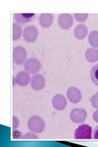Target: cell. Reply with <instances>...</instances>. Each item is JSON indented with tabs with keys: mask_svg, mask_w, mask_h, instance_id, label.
<instances>
[{
	"mask_svg": "<svg viewBox=\"0 0 98 147\" xmlns=\"http://www.w3.org/2000/svg\"><path fill=\"white\" fill-rule=\"evenodd\" d=\"M88 16V13H74V18L79 22H84L86 21Z\"/></svg>",
	"mask_w": 98,
	"mask_h": 147,
	"instance_id": "cell-19",
	"label": "cell"
},
{
	"mask_svg": "<svg viewBox=\"0 0 98 147\" xmlns=\"http://www.w3.org/2000/svg\"><path fill=\"white\" fill-rule=\"evenodd\" d=\"M24 139H38V137L36 134L31 132H28L24 136Z\"/></svg>",
	"mask_w": 98,
	"mask_h": 147,
	"instance_id": "cell-22",
	"label": "cell"
},
{
	"mask_svg": "<svg viewBox=\"0 0 98 147\" xmlns=\"http://www.w3.org/2000/svg\"><path fill=\"white\" fill-rule=\"evenodd\" d=\"M92 127L88 125H82L77 128L74 133L76 139L90 140L92 138Z\"/></svg>",
	"mask_w": 98,
	"mask_h": 147,
	"instance_id": "cell-2",
	"label": "cell"
},
{
	"mask_svg": "<svg viewBox=\"0 0 98 147\" xmlns=\"http://www.w3.org/2000/svg\"><path fill=\"white\" fill-rule=\"evenodd\" d=\"M12 137L14 139H24V136H23L22 133L17 130H14L12 132Z\"/></svg>",
	"mask_w": 98,
	"mask_h": 147,
	"instance_id": "cell-21",
	"label": "cell"
},
{
	"mask_svg": "<svg viewBox=\"0 0 98 147\" xmlns=\"http://www.w3.org/2000/svg\"><path fill=\"white\" fill-rule=\"evenodd\" d=\"M12 127H13V130H15L17 128V127L19 125V121H18V119L16 117L13 116V121H12Z\"/></svg>",
	"mask_w": 98,
	"mask_h": 147,
	"instance_id": "cell-23",
	"label": "cell"
},
{
	"mask_svg": "<svg viewBox=\"0 0 98 147\" xmlns=\"http://www.w3.org/2000/svg\"><path fill=\"white\" fill-rule=\"evenodd\" d=\"M91 102L93 108L98 109V91L94 96H92Z\"/></svg>",
	"mask_w": 98,
	"mask_h": 147,
	"instance_id": "cell-20",
	"label": "cell"
},
{
	"mask_svg": "<svg viewBox=\"0 0 98 147\" xmlns=\"http://www.w3.org/2000/svg\"><path fill=\"white\" fill-rule=\"evenodd\" d=\"M38 36V31L34 26H29L25 28L23 31V38L28 42H34Z\"/></svg>",
	"mask_w": 98,
	"mask_h": 147,
	"instance_id": "cell-6",
	"label": "cell"
},
{
	"mask_svg": "<svg viewBox=\"0 0 98 147\" xmlns=\"http://www.w3.org/2000/svg\"><path fill=\"white\" fill-rule=\"evenodd\" d=\"M92 139L98 140V125L93 129L92 132Z\"/></svg>",
	"mask_w": 98,
	"mask_h": 147,
	"instance_id": "cell-24",
	"label": "cell"
},
{
	"mask_svg": "<svg viewBox=\"0 0 98 147\" xmlns=\"http://www.w3.org/2000/svg\"><path fill=\"white\" fill-rule=\"evenodd\" d=\"M85 58L90 63H95L98 61V50L96 49H88L85 52Z\"/></svg>",
	"mask_w": 98,
	"mask_h": 147,
	"instance_id": "cell-15",
	"label": "cell"
},
{
	"mask_svg": "<svg viewBox=\"0 0 98 147\" xmlns=\"http://www.w3.org/2000/svg\"><path fill=\"white\" fill-rule=\"evenodd\" d=\"M66 94L69 100L73 104H77L81 100V92L77 88H76V87H70L68 90Z\"/></svg>",
	"mask_w": 98,
	"mask_h": 147,
	"instance_id": "cell-8",
	"label": "cell"
},
{
	"mask_svg": "<svg viewBox=\"0 0 98 147\" xmlns=\"http://www.w3.org/2000/svg\"><path fill=\"white\" fill-rule=\"evenodd\" d=\"M41 62L36 58L28 59L24 63L25 69L31 74H36L41 69Z\"/></svg>",
	"mask_w": 98,
	"mask_h": 147,
	"instance_id": "cell-5",
	"label": "cell"
},
{
	"mask_svg": "<svg viewBox=\"0 0 98 147\" xmlns=\"http://www.w3.org/2000/svg\"><path fill=\"white\" fill-rule=\"evenodd\" d=\"M15 84V78L14 77H13V85H14Z\"/></svg>",
	"mask_w": 98,
	"mask_h": 147,
	"instance_id": "cell-26",
	"label": "cell"
},
{
	"mask_svg": "<svg viewBox=\"0 0 98 147\" xmlns=\"http://www.w3.org/2000/svg\"><path fill=\"white\" fill-rule=\"evenodd\" d=\"M16 83L20 86H25L30 83V77L29 74L25 71H21L17 74L16 77Z\"/></svg>",
	"mask_w": 98,
	"mask_h": 147,
	"instance_id": "cell-12",
	"label": "cell"
},
{
	"mask_svg": "<svg viewBox=\"0 0 98 147\" xmlns=\"http://www.w3.org/2000/svg\"><path fill=\"white\" fill-rule=\"evenodd\" d=\"M88 42L94 48H98V31H91L88 37Z\"/></svg>",
	"mask_w": 98,
	"mask_h": 147,
	"instance_id": "cell-16",
	"label": "cell"
},
{
	"mask_svg": "<svg viewBox=\"0 0 98 147\" xmlns=\"http://www.w3.org/2000/svg\"><path fill=\"white\" fill-rule=\"evenodd\" d=\"M36 13H14V18L18 24H24L30 22L35 17Z\"/></svg>",
	"mask_w": 98,
	"mask_h": 147,
	"instance_id": "cell-10",
	"label": "cell"
},
{
	"mask_svg": "<svg viewBox=\"0 0 98 147\" xmlns=\"http://www.w3.org/2000/svg\"><path fill=\"white\" fill-rule=\"evenodd\" d=\"M39 24L43 28H49L53 22V16L52 13H42L39 18Z\"/></svg>",
	"mask_w": 98,
	"mask_h": 147,
	"instance_id": "cell-14",
	"label": "cell"
},
{
	"mask_svg": "<svg viewBox=\"0 0 98 147\" xmlns=\"http://www.w3.org/2000/svg\"><path fill=\"white\" fill-rule=\"evenodd\" d=\"M93 119H94L96 123H98V109L96 110V111L94 113H93Z\"/></svg>",
	"mask_w": 98,
	"mask_h": 147,
	"instance_id": "cell-25",
	"label": "cell"
},
{
	"mask_svg": "<svg viewBox=\"0 0 98 147\" xmlns=\"http://www.w3.org/2000/svg\"><path fill=\"white\" fill-rule=\"evenodd\" d=\"M59 26L63 30H68L73 25V17L69 13H63L58 18Z\"/></svg>",
	"mask_w": 98,
	"mask_h": 147,
	"instance_id": "cell-7",
	"label": "cell"
},
{
	"mask_svg": "<svg viewBox=\"0 0 98 147\" xmlns=\"http://www.w3.org/2000/svg\"><path fill=\"white\" fill-rule=\"evenodd\" d=\"M52 104L54 108L58 110H63L66 107L67 100L62 94L55 95L52 99Z\"/></svg>",
	"mask_w": 98,
	"mask_h": 147,
	"instance_id": "cell-11",
	"label": "cell"
},
{
	"mask_svg": "<svg viewBox=\"0 0 98 147\" xmlns=\"http://www.w3.org/2000/svg\"><path fill=\"white\" fill-rule=\"evenodd\" d=\"M13 34H12V39L13 40H18L22 35V28L20 25H18L15 23H13Z\"/></svg>",
	"mask_w": 98,
	"mask_h": 147,
	"instance_id": "cell-17",
	"label": "cell"
},
{
	"mask_svg": "<svg viewBox=\"0 0 98 147\" xmlns=\"http://www.w3.org/2000/svg\"><path fill=\"white\" fill-rule=\"evenodd\" d=\"M88 34L87 27L83 24L77 25L74 30V36L78 40H82L86 38Z\"/></svg>",
	"mask_w": 98,
	"mask_h": 147,
	"instance_id": "cell-13",
	"label": "cell"
},
{
	"mask_svg": "<svg viewBox=\"0 0 98 147\" xmlns=\"http://www.w3.org/2000/svg\"><path fill=\"white\" fill-rule=\"evenodd\" d=\"M28 127L29 129L37 134H40L45 128L44 121L39 116H32L28 122Z\"/></svg>",
	"mask_w": 98,
	"mask_h": 147,
	"instance_id": "cell-1",
	"label": "cell"
},
{
	"mask_svg": "<svg viewBox=\"0 0 98 147\" xmlns=\"http://www.w3.org/2000/svg\"><path fill=\"white\" fill-rule=\"evenodd\" d=\"M26 51L22 46H17L13 50V61L17 65H21L26 58Z\"/></svg>",
	"mask_w": 98,
	"mask_h": 147,
	"instance_id": "cell-3",
	"label": "cell"
},
{
	"mask_svg": "<svg viewBox=\"0 0 98 147\" xmlns=\"http://www.w3.org/2000/svg\"><path fill=\"white\" fill-rule=\"evenodd\" d=\"M90 76L93 84L98 86V64L92 67L90 72Z\"/></svg>",
	"mask_w": 98,
	"mask_h": 147,
	"instance_id": "cell-18",
	"label": "cell"
},
{
	"mask_svg": "<svg viewBox=\"0 0 98 147\" xmlns=\"http://www.w3.org/2000/svg\"><path fill=\"white\" fill-rule=\"evenodd\" d=\"M31 85L32 88L35 90H43L45 85V78L42 75L36 74L31 78Z\"/></svg>",
	"mask_w": 98,
	"mask_h": 147,
	"instance_id": "cell-9",
	"label": "cell"
},
{
	"mask_svg": "<svg viewBox=\"0 0 98 147\" xmlns=\"http://www.w3.org/2000/svg\"><path fill=\"white\" fill-rule=\"evenodd\" d=\"M87 117V111L83 109H74L70 113V118L74 123H81Z\"/></svg>",
	"mask_w": 98,
	"mask_h": 147,
	"instance_id": "cell-4",
	"label": "cell"
}]
</instances>
